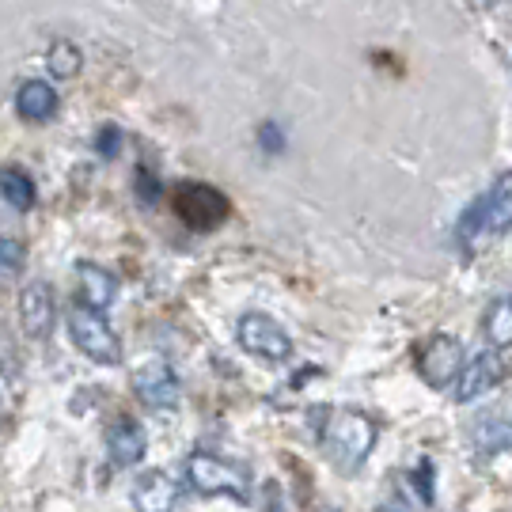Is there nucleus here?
<instances>
[{"label":"nucleus","instance_id":"nucleus-17","mask_svg":"<svg viewBox=\"0 0 512 512\" xmlns=\"http://www.w3.org/2000/svg\"><path fill=\"white\" fill-rule=\"evenodd\" d=\"M46 69H50V76H57V80H69V76H76L84 69V54L76 50L69 38H61V42H54V46L46 50Z\"/></svg>","mask_w":512,"mask_h":512},{"label":"nucleus","instance_id":"nucleus-2","mask_svg":"<svg viewBox=\"0 0 512 512\" xmlns=\"http://www.w3.org/2000/svg\"><path fill=\"white\" fill-rule=\"evenodd\" d=\"M183 475L190 482V490H198L202 497L251 501V475L239 463H228V459L209 456V452H194V456H186Z\"/></svg>","mask_w":512,"mask_h":512},{"label":"nucleus","instance_id":"nucleus-6","mask_svg":"<svg viewBox=\"0 0 512 512\" xmlns=\"http://www.w3.org/2000/svg\"><path fill=\"white\" fill-rule=\"evenodd\" d=\"M133 395L148 410H175L179 395H183L179 372L167 365V361H145V365L133 372Z\"/></svg>","mask_w":512,"mask_h":512},{"label":"nucleus","instance_id":"nucleus-13","mask_svg":"<svg viewBox=\"0 0 512 512\" xmlns=\"http://www.w3.org/2000/svg\"><path fill=\"white\" fill-rule=\"evenodd\" d=\"M61 107V99H57L54 84H46V80H27L23 88L16 92V110L23 122H31V126H42V122H50Z\"/></svg>","mask_w":512,"mask_h":512},{"label":"nucleus","instance_id":"nucleus-4","mask_svg":"<svg viewBox=\"0 0 512 512\" xmlns=\"http://www.w3.org/2000/svg\"><path fill=\"white\" fill-rule=\"evenodd\" d=\"M236 338H239V346L247 349L251 357H258V361L281 365V361L293 357V338H289V330L281 327V323H274L270 315H262V311H251V315L239 319Z\"/></svg>","mask_w":512,"mask_h":512},{"label":"nucleus","instance_id":"nucleus-15","mask_svg":"<svg viewBox=\"0 0 512 512\" xmlns=\"http://www.w3.org/2000/svg\"><path fill=\"white\" fill-rule=\"evenodd\" d=\"M0 198L19 213H27L35 205V179L23 167H0Z\"/></svg>","mask_w":512,"mask_h":512},{"label":"nucleus","instance_id":"nucleus-16","mask_svg":"<svg viewBox=\"0 0 512 512\" xmlns=\"http://www.w3.org/2000/svg\"><path fill=\"white\" fill-rule=\"evenodd\" d=\"M482 330H486V342L494 349H509L512 346V293L501 296L494 308L486 311V323H482Z\"/></svg>","mask_w":512,"mask_h":512},{"label":"nucleus","instance_id":"nucleus-19","mask_svg":"<svg viewBox=\"0 0 512 512\" xmlns=\"http://www.w3.org/2000/svg\"><path fill=\"white\" fill-rule=\"evenodd\" d=\"M118 148H122V129L118 126L99 129V137H95V152H99L103 160H114V156H118Z\"/></svg>","mask_w":512,"mask_h":512},{"label":"nucleus","instance_id":"nucleus-10","mask_svg":"<svg viewBox=\"0 0 512 512\" xmlns=\"http://www.w3.org/2000/svg\"><path fill=\"white\" fill-rule=\"evenodd\" d=\"M478 209V228L482 239H497L512 232V171H501L490 186V194H482L475 202Z\"/></svg>","mask_w":512,"mask_h":512},{"label":"nucleus","instance_id":"nucleus-18","mask_svg":"<svg viewBox=\"0 0 512 512\" xmlns=\"http://www.w3.org/2000/svg\"><path fill=\"white\" fill-rule=\"evenodd\" d=\"M23 262H27V251H23L19 239H12V236L0 239V274H19Z\"/></svg>","mask_w":512,"mask_h":512},{"label":"nucleus","instance_id":"nucleus-14","mask_svg":"<svg viewBox=\"0 0 512 512\" xmlns=\"http://www.w3.org/2000/svg\"><path fill=\"white\" fill-rule=\"evenodd\" d=\"M76 277H80V300L95 311H107L114 300H118V281L114 274H107L103 266L95 262H80L76 266Z\"/></svg>","mask_w":512,"mask_h":512},{"label":"nucleus","instance_id":"nucleus-12","mask_svg":"<svg viewBox=\"0 0 512 512\" xmlns=\"http://www.w3.org/2000/svg\"><path fill=\"white\" fill-rule=\"evenodd\" d=\"M175 501H179V482L167 475V471H145V475L133 482V509L164 512V509H175Z\"/></svg>","mask_w":512,"mask_h":512},{"label":"nucleus","instance_id":"nucleus-21","mask_svg":"<svg viewBox=\"0 0 512 512\" xmlns=\"http://www.w3.org/2000/svg\"><path fill=\"white\" fill-rule=\"evenodd\" d=\"M258 145L266 148V152H281L285 148V137H281V129L274 122H266V126L258 129Z\"/></svg>","mask_w":512,"mask_h":512},{"label":"nucleus","instance_id":"nucleus-20","mask_svg":"<svg viewBox=\"0 0 512 512\" xmlns=\"http://www.w3.org/2000/svg\"><path fill=\"white\" fill-rule=\"evenodd\" d=\"M137 198L145 205L160 202V183H156V175L148 179V167H137Z\"/></svg>","mask_w":512,"mask_h":512},{"label":"nucleus","instance_id":"nucleus-8","mask_svg":"<svg viewBox=\"0 0 512 512\" xmlns=\"http://www.w3.org/2000/svg\"><path fill=\"white\" fill-rule=\"evenodd\" d=\"M175 209H179V217H183L194 232H209V228H217L220 220L228 217V198H224L220 190H213V186L190 183L179 190Z\"/></svg>","mask_w":512,"mask_h":512},{"label":"nucleus","instance_id":"nucleus-11","mask_svg":"<svg viewBox=\"0 0 512 512\" xmlns=\"http://www.w3.org/2000/svg\"><path fill=\"white\" fill-rule=\"evenodd\" d=\"M107 452L114 467H137L148 452V433L141 429V421L118 418L107 429Z\"/></svg>","mask_w":512,"mask_h":512},{"label":"nucleus","instance_id":"nucleus-7","mask_svg":"<svg viewBox=\"0 0 512 512\" xmlns=\"http://www.w3.org/2000/svg\"><path fill=\"white\" fill-rule=\"evenodd\" d=\"M505 357L497 353L494 346L482 349L478 357H471L467 365L459 368L456 376V399L459 403H475V399H482V395H490L501 380H505Z\"/></svg>","mask_w":512,"mask_h":512},{"label":"nucleus","instance_id":"nucleus-3","mask_svg":"<svg viewBox=\"0 0 512 512\" xmlns=\"http://www.w3.org/2000/svg\"><path fill=\"white\" fill-rule=\"evenodd\" d=\"M69 338H73L84 357H92L99 365H118L122 361V338L110 330L103 311L88 308L84 300L69 311Z\"/></svg>","mask_w":512,"mask_h":512},{"label":"nucleus","instance_id":"nucleus-5","mask_svg":"<svg viewBox=\"0 0 512 512\" xmlns=\"http://www.w3.org/2000/svg\"><path fill=\"white\" fill-rule=\"evenodd\" d=\"M459 368H463V342L452 334H433L418 349V376L429 387L456 384Z\"/></svg>","mask_w":512,"mask_h":512},{"label":"nucleus","instance_id":"nucleus-1","mask_svg":"<svg viewBox=\"0 0 512 512\" xmlns=\"http://www.w3.org/2000/svg\"><path fill=\"white\" fill-rule=\"evenodd\" d=\"M323 448L346 475H353L376 448V421L357 410H334L323 425Z\"/></svg>","mask_w":512,"mask_h":512},{"label":"nucleus","instance_id":"nucleus-9","mask_svg":"<svg viewBox=\"0 0 512 512\" xmlns=\"http://www.w3.org/2000/svg\"><path fill=\"white\" fill-rule=\"evenodd\" d=\"M54 289L46 285V281H27L23 285V293H19V327L23 334L31 338V342H42V338H50V330H54Z\"/></svg>","mask_w":512,"mask_h":512}]
</instances>
